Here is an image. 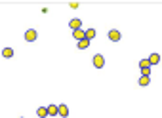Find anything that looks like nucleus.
<instances>
[{
  "mask_svg": "<svg viewBox=\"0 0 162 118\" xmlns=\"http://www.w3.org/2000/svg\"><path fill=\"white\" fill-rule=\"evenodd\" d=\"M149 84H151L149 76H141V78H139V86H149Z\"/></svg>",
  "mask_w": 162,
  "mask_h": 118,
  "instance_id": "ddd939ff",
  "label": "nucleus"
},
{
  "mask_svg": "<svg viewBox=\"0 0 162 118\" xmlns=\"http://www.w3.org/2000/svg\"><path fill=\"white\" fill-rule=\"evenodd\" d=\"M147 59H149L151 65H158V63H160V55H158V53H151Z\"/></svg>",
  "mask_w": 162,
  "mask_h": 118,
  "instance_id": "423d86ee",
  "label": "nucleus"
},
{
  "mask_svg": "<svg viewBox=\"0 0 162 118\" xmlns=\"http://www.w3.org/2000/svg\"><path fill=\"white\" fill-rule=\"evenodd\" d=\"M139 69H141V71H149V69H151L149 59H141V61H139Z\"/></svg>",
  "mask_w": 162,
  "mask_h": 118,
  "instance_id": "9d476101",
  "label": "nucleus"
},
{
  "mask_svg": "<svg viewBox=\"0 0 162 118\" xmlns=\"http://www.w3.org/2000/svg\"><path fill=\"white\" fill-rule=\"evenodd\" d=\"M59 112V105H50L48 107V116H57Z\"/></svg>",
  "mask_w": 162,
  "mask_h": 118,
  "instance_id": "0eeeda50",
  "label": "nucleus"
},
{
  "mask_svg": "<svg viewBox=\"0 0 162 118\" xmlns=\"http://www.w3.org/2000/svg\"><path fill=\"white\" fill-rule=\"evenodd\" d=\"M73 36H74V38H77V40L80 42V40H84V38H86V31H82V29H77V31H73Z\"/></svg>",
  "mask_w": 162,
  "mask_h": 118,
  "instance_id": "39448f33",
  "label": "nucleus"
},
{
  "mask_svg": "<svg viewBox=\"0 0 162 118\" xmlns=\"http://www.w3.org/2000/svg\"><path fill=\"white\" fill-rule=\"evenodd\" d=\"M88 46H90V40H88V38H84V40L78 42V50H86Z\"/></svg>",
  "mask_w": 162,
  "mask_h": 118,
  "instance_id": "f8f14e48",
  "label": "nucleus"
},
{
  "mask_svg": "<svg viewBox=\"0 0 162 118\" xmlns=\"http://www.w3.org/2000/svg\"><path fill=\"white\" fill-rule=\"evenodd\" d=\"M92 63H93V67H95V69H103V65H105V57L101 55V53H95Z\"/></svg>",
  "mask_w": 162,
  "mask_h": 118,
  "instance_id": "f257e3e1",
  "label": "nucleus"
},
{
  "mask_svg": "<svg viewBox=\"0 0 162 118\" xmlns=\"http://www.w3.org/2000/svg\"><path fill=\"white\" fill-rule=\"evenodd\" d=\"M36 114H38V118H46L48 116V107H38Z\"/></svg>",
  "mask_w": 162,
  "mask_h": 118,
  "instance_id": "1a4fd4ad",
  "label": "nucleus"
},
{
  "mask_svg": "<svg viewBox=\"0 0 162 118\" xmlns=\"http://www.w3.org/2000/svg\"><path fill=\"white\" fill-rule=\"evenodd\" d=\"M69 27H71L73 31H77V29H82V21H80L78 17H74V19H71V21H69Z\"/></svg>",
  "mask_w": 162,
  "mask_h": 118,
  "instance_id": "20e7f679",
  "label": "nucleus"
},
{
  "mask_svg": "<svg viewBox=\"0 0 162 118\" xmlns=\"http://www.w3.org/2000/svg\"><path fill=\"white\" fill-rule=\"evenodd\" d=\"M57 116L67 118V116H69V107H67V105H59V112H57Z\"/></svg>",
  "mask_w": 162,
  "mask_h": 118,
  "instance_id": "6e6552de",
  "label": "nucleus"
},
{
  "mask_svg": "<svg viewBox=\"0 0 162 118\" xmlns=\"http://www.w3.org/2000/svg\"><path fill=\"white\" fill-rule=\"evenodd\" d=\"M12 55H14V50H12V48H4V50H2V57L10 59Z\"/></svg>",
  "mask_w": 162,
  "mask_h": 118,
  "instance_id": "9b49d317",
  "label": "nucleus"
},
{
  "mask_svg": "<svg viewBox=\"0 0 162 118\" xmlns=\"http://www.w3.org/2000/svg\"><path fill=\"white\" fill-rule=\"evenodd\" d=\"M86 38H88V40L95 38V31H93V29H88V31H86Z\"/></svg>",
  "mask_w": 162,
  "mask_h": 118,
  "instance_id": "4468645a",
  "label": "nucleus"
},
{
  "mask_svg": "<svg viewBox=\"0 0 162 118\" xmlns=\"http://www.w3.org/2000/svg\"><path fill=\"white\" fill-rule=\"evenodd\" d=\"M122 38V35H120V31H116V29H113V31H109V40H113V42H118Z\"/></svg>",
  "mask_w": 162,
  "mask_h": 118,
  "instance_id": "7ed1b4c3",
  "label": "nucleus"
},
{
  "mask_svg": "<svg viewBox=\"0 0 162 118\" xmlns=\"http://www.w3.org/2000/svg\"><path fill=\"white\" fill-rule=\"evenodd\" d=\"M36 38H38L36 29H27V31H25V40H27V42H35Z\"/></svg>",
  "mask_w": 162,
  "mask_h": 118,
  "instance_id": "f03ea898",
  "label": "nucleus"
}]
</instances>
